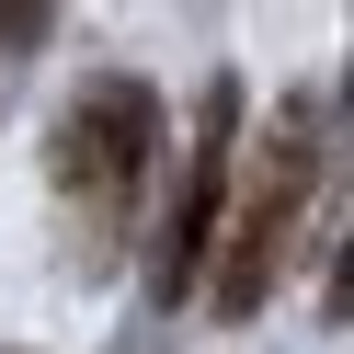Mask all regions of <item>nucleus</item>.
I'll use <instances>...</instances> for the list:
<instances>
[{
    "label": "nucleus",
    "mask_w": 354,
    "mask_h": 354,
    "mask_svg": "<svg viewBox=\"0 0 354 354\" xmlns=\"http://www.w3.org/2000/svg\"><path fill=\"white\" fill-rule=\"evenodd\" d=\"M46 12H57V0H0V46H35V35H46Z\"/></svg>",
    "instance_id": "20e7f679"
},
{
    "label": "nucleus",
    "mask_w": 354,
    "mask_h": 354,
    "mask_svg": "<svg viewBox=\"0 0 354 354\" xmlns=\"http://www.w3.org/2000/svg\"><path fill=\"white\" fill-rule=\"evenodd\" d=\"M229 160H240V80H206L194 103V138H183V183L160 206V252H149V297L183 308L206 286V252H217V217H229Z\"/></svg>",
    "instance_id": "7ed1b4c3"
},
{
    "label": "nucleus",
    "mask_w": 354,
    "mask_h": 354,
    "mask_svg": "<svg viewBox=\"0 0 354 354\" xmlns=\"http://www.w3.org/2000/svg\"><path fill=\"white\" fill-rule=\"evenodd\" d=\"M160 171V92L149 80H92L57 126V194L92 206V229H126Z\"/></svg>",
    "instance_id": "f03ea898"
},
{
    "label": "nucleus",
    "mask_w": 354,
    "mask_h": 354,
    "mask_svg": "<svg viewBox=\"0 0 354 354\" xmlns=\"http://www.w3.org/2000/svg\"><path fill=\"white\" fill-rule=\"evenodd\" d=\"M343 92H354V80H343Z\"/></svg>",
    "instance_id": "423d86ee"
},
{
    "label": "nucleus",
    "mask_w": 354,
    "mask_h": 354,
    "mask_svg": "<svg viewBox=\"0 0 354 354\" xmlns=\"http://www.w3.org/2000/svg\"><path fill=\"white\" fill-rule=\"evenodd\" d=\"M320 308H331V320H354V229H343V252H331V286H320Z\"/></svg>",
    "instance_id": "39448f33"
},
{
    "label": "nucleus",
    "mask_w": 354,
    "mask_h": 354,
    "mask_svg": "<svg viewBox=\"0 0 354 354\" xmlns=\"http://www.w3.org/2000/svg\"><path fill=\"white\" fill-rule=\"evenodd\" d=\"M308 194H320V115L286 103L229 160V217H217V252H206V308L217 320H252V308L274 297V263H286V240H297Z\"/></svg>",
    "instance_id": "f257e3e1"
}]
</instances>
